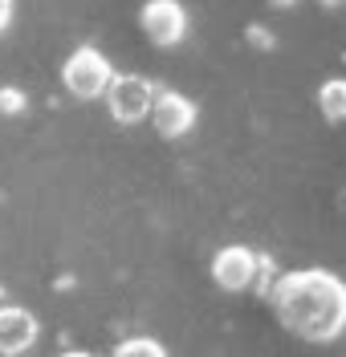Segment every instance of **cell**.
<instances>
[{"instance_id":"obj_1","label":"cell","mask_w":346,"mask_h":357,"mask_svg":"<svg viewBox=\"0 0 346 357\" xmlns=\"http://www.w3.org/2000/svg\"><path fill=\"white\" fill-rule=\"evenodd\" d=\"M269 301L277 321L310 345H326L346 333V280L326 268L281 272Z\"/></svg>"},{"instance_id":"obj_2","label":"cell","mask_w":346,"mask_h":357,"mask_svg":"<svg viewBox=\"0 0 346 357\" xmlns=\"http://www.w3.org/2000/svg\"><path fill=\"white\" fill-rule=\"evenodd\" d=\"M110 77H115V69H110V61H106L94 45L73 49L66 57V66H62V86H66L73 98H82V102L102 98L106 86H110Z\"/></svg>"},{"instance_id":"obj_3","label":"cell","mask_w":346,"mask_h":357,"mask_svg":"<svg viewBox=\"0 0 346 357\" xmlns=\"http://www.w3.org/2000/svg\"><path fill=\"white\" fill-rule=\"evenodd\" d=\"M106 110L115 122L122 126H135L151 114V102H155V82H147L143 73H115L110 86H106Z\"/></svg>"},{"instance_id":"obj_4","label":"cell","mask_w":346,"mask_h":357,"mask_svg":"<svg viewBox=\"0 0 346 357\" xmlns=\"http://www.w3.org/2000/svg\"><path fill=\"white\" fill-rule=\"evenodd\" d=\"M138 24L147 33V41L167 49V45H180L187 37V13L180 0H147L143 13H138Z\"/></svg>"},{"instance_id":"obj_5","label":"cell","mask_w":346,"mask_h":357,"mask_svg":"<svg viewBox=\"0 0 346 357\" xmlns=\"http://www.w3.org/2000/svg\"><path fill=\"white\" fill-rule=\"evenodd\" d=\"M151 126L163 134V138H184L192 126H196V102L184 98L180 89H155V102H151Z\"/></svg>"},{"instance_id":"obj_6","label":"cell","mask_w":346,"mask_h":357,"mask_svg":"<svg viewBox=\"0 0 346 357\" xmlns=\"http://www.w3.org/2000/svg\"><path fill=\"white\" fill-rule=\"evenodd\" d=\"M257 256L253 248H245V244H229V248H220L216 252V260H212V280L220 284L224 292H245V289H253V280H257Z\"/></svg>"},{"instance_id":"obj_7","label":"cell","mask_w":346,"mask_h":357,"mask_svg":"<svg viewBox=\"0 0 346 357\" xmlns=\"http://www.w3.org/2000/svg\"><path fill=\"white\" fill-rule=\"evenodd\" d=\"M37 317L21 305H4L0 309V357H21L37 345Z\"/></svg>"},{"instance_id":"obj_8","label":"cell","mask_w":346,"mask_h":357,"mask_svg":"<svg viewBox=\"0 0 346 357\" xmlns=\"http://www.w3.org/2000/svg\"><path fill=\"white\" fill-rule=\"evenodd\" d=\"M318 110L326 122H346V82L343 77H330L318 89Z\"/></svg>"},{"instance_id":"obj_9","label":"cell","mask_w":346,"mask_h":357,"mask_svg":"<svg viewBox=\"0 0 346 357\" xmlns=\"http://www.w3.org/2000/svg\"><path fill=\"white\" fill-rule=\"evenodd\" d=\"M115 357H167L159 341H151V337H131V341H122L115 349Z\"/></svg>"},{"instance_id":"obj_10","label":"cell","mask_w":346,"mask_h":357,"mask_svg":"<svg viewBox=\"0 0 346 357\" xmlns=\"http://www.w3.org/2000/svg\"><path fill=\"white\" fill-rule=\"evenodd\" d=\"M21 110H24V93H21V89H13V86H4V89H0V114L17 118Z\"/></svg>"},{"instance_id":"obj_11","label":"cell","mask_w":346,"mask_h":357,"mask_svg":"<svg viewBox=\"0 0 346 357\" xmlns=\"http://www.w3.org/2000/svg\"><path fill=\"white\" fill-rule=\"evenodd\" d=\"M249 41L261 45V49H269V45H273V33H269V29H249Z\"/></svg>"},{"instance_id":"obj_12","label":"cell","mask_w":346,"mask_h":357,"mask_svg":"<svg viewBox=\"0 0 346 357\" xmlns=\"http://www.w3.org/2000/svg\"><path fill=\"white\" fill-rule=\"evenodd\" d=\"M8 21H13V0H0V33L8 29Z\"/></svg>"},{"instance_id":"obj_13","label":"cell","mask_w":346,"mask_h":357,"mask_svg":"<svg viewBox=\"0 0 346 357\" xmlns=\"http://www.w3.org/2000/svg\"><path fill=\"white\" fill-rule=\"evenodd\" d=\"M269 4H273V8H294L298 0H269Z\"/></svg>"},{"instance_id":"obj_14","label":"cell","mask_w":346,"mask_h":357,"mask_svg":"<svg viewBox=\"0 0 346 357\" xmlns=\"http://www.w3.org/2000/svg\"><path fill=\"white\" fill-rule=\"evenodd\" d=\"M62 357H94V354H82V349H66Z\"/></svg>"},{"instance_id":"obj_15","label":"cell","mask_w":346,"mask_h":357,"mask_svg":"<svg viewBox=\"0 0 346 357\" xmlns=\"http://www.w3.org/2000/svg\"><path fill=\"white\" fill-rule=\"evenodd\" d=\"M318 4H326V8H334V4H346V0H318Z\"/></svg>"}]
</instances>
